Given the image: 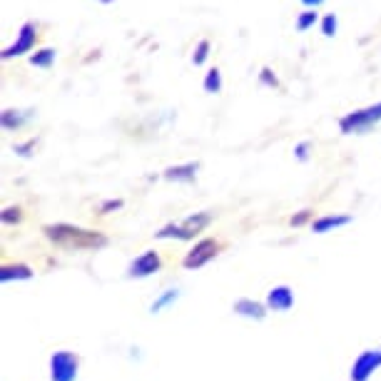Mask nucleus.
Instances as JSON below:
<instances>
[{
	"instance_id": "1",
	"label": "nucleus",
	"mask_w": 381,
	"mask_h": 381,
	"mask_svg": "<svg viewBox=\"0 0 381 381\" xmlns=\"http://www.w3.org/2000/svg\"><path fill=\"white\" fill-rule=\"evenodd\" d=\"M45 232L52 242L62 244V247L90 249V247H103L105 244V237H100V234L88 232V229H75V227H67V224L47 227Z\"/></svg>"
},
{
	"instance_id": "2",
	"label": "nucleus",
	"mask_w": 381,
	"mask_h": 381,
	"mask_svg": "<svg viewBox=\"0 0 381 381\" xmlns=\"http://www.w3.org/2000/svg\"><path fill=\"white\" fill-rule=\"evenodd\" d=\"M379 123H381V103L371 105V108H366V110H356V113L341 118L339 127H341V132H359L361 135Z\"/></svg>"
},
{
	"instance_id": "3",
	"label": "nucleus",
	"mask_w": 381,
	"mask_h": 381,
	"mask_svg": "<svg viewBox=\"0 0 381 381\" xmlns=\"http://www.w3.org/2000/svg\"><path fill=\"white\" fill-rule=\"evenodd\" d=\"M35 42H38V25L33 21H25L21 25V30H18L16 42L3 50V60H11V57H18L23 52H30L35 47Z\"/></svg>"
},
{
	"instance_id": "4",
	"label": "nucleus",
	"mask_w": 381,
	"mask_h": 381,
	"mask_svg": "<svg viewBox=\"0 0 381 381\" xmlns=\"http://www.w3.org/2000/svg\"><path fill=\"white\" fill-rule=\"evenodd\" d=\"M75 369H78V361L72 359L70 354H65V351L52 356V379L55 381H72L75 379Z\"/></svg>"
},
{
	"instance_id": "5",
	"label": "nucleus",
	"mask_w": 381,
	"mask_h": 381,
	"mask_svg": "<svg viewBox=\"0 0 381 381\" xmlns=\"http://www.w3.org/2000/svg\"><path fill=\"white\" fill-rule=\"evenodd\" d=\"M217 254V244L212 242V239H205V242H200L195 249H192V254L185 259V267H202L205 262H210L212 257Z\"/></svg>"
},
{
	"instance_id": "6",
	"label": "nucleus",
	"mask_w": 381,
	"mask_h": 381,
	"mask_svg": "<svg viewBox=\"0 0 381 381\" xmlns=\"http://www.w3.org/2000/svg\"><path fill=\"white\" fill-rule=\"evenodd\" d=\"M379 364H381V351H376V354H374V351H366V354L356 361L354 371H351V379H354V381H366V376H369Z\"/></svg>"
},
{
	"instance_id": "7",
	"label": "nucleus",
	"mask_w": 381,
	"mask_h": 381,
	"mask_svg": "<svg viewBox=\"0 0 381 381\" xmlns=\"http://www.w3.org/2000/svg\"><path fill=\"white\" fill-rule=\"evenodd\" d=\"M157 267H160V259H157V254L147 252L132 264V274H135V277H147V274H152Z\"/></svg>"
},
{
	"instance_id": "8",
	"label": "nucleus",
	"mask_w": 381,
	"mask_h": 381,
	"mask_svg": "<svg viewBox=\"0 0 381 381\" xmlns=\"http://www.w3.org/2000/svg\"><path fill=\"white\" fill-rule=\"evenodd\" d=\"M269 307L272 309H289L292 307V292H289L287 287H279V289H272V294H269Z\"/></svg>"
},
{
	"instance_id": "9",
	"label": "nucleus",
	"mask_w": 381,
	"mask_h": 381,
	"mask_svg": "<svg viewBox=\"0 0 381 381\" xmlns=\"http://www.w3.org/2000/svg\"><path fill=\"white\" fill-rule=\"evenodd\" d=\"M197 172V162H187V165H180V167H170L165 172L167 180H192Z\"/></svg>"
},
{
	"instance_id": "10",
	"label": "nucleus",
	"mask_w": 381,
	"mask_h": 381,
	"mask_svg": "<svg viewBox=\"0 0 381 381\" xmlns=\"http://www.w3.org/2000/svg\"><path fill=\"white\" fill-rule=\"evenodd\" d=\"M52 62H55V50H52V47H42V50L30 55L33 67H52Z\"/></svg>"
},
{
	"instance_id": "11",
	"label": "nucleus",
	"mask_w": 381,
	"mask_h": 381,
	"mask_svg": "<svg viewBox=\"0 0 381 381\" xmlns=\"http://www.w3.org/2000/svg\"><path fill=\"white\" fill-rule=\"evenodd\" d=\"M317 23H319V16H317L314 11H302L297 16V21H294V28H297L299 33H307L309 28H314Z\"/></svg>"
},
{
	"instance_id": "12",
	"label": "nucleus",
	"mask_w": 381,
	"mask_h": 381,
	"mask_svg": "<svg viewBox=\"0 0 381 381\" xmlns=\"http://www.w3.org/2000/svg\"><path fill=\"white\" fill-rule=\"evenodd\" d=\"M319 30L324 38H334L336 30H339V18H336V13H326L324 18L319 21Z\"/></svg>"
},
{
	"instance_id": "13",
	"label": "nucleus",
	"mask_w": 381,
	"mask_h": 381,
	"mask_svg": "<svg viewBox=\"0 0 381 381\" xmlns=\"http://www.w3.org/2000/svg\"><path fill=\"white\" fill-rule=\"evenodd\" d=\"M28 118H30V115H21L18 110H6V113H3V127H6V130L21 127Z\"/></svg>"
},
{
	"instance_id": "14",
	"label": "nucleus",
	"mask_w": 381,
	"mask_h": 381,
	"mask_svg": "<svg viewBox=\"0 0 381 381\" xmlns=\"http://www.w3.org/2000/svg\"><path fill=\"white\" fill-rule=\"evenodd\" d=\"M349 222V217H322L319 222H314V232H326L331 227H341Z\"/></svg>"
},
{
	"instance_id": "15",
	"label": "nucleus",
	"mask_w": 381,
	"mask_h": 381,
	"mask_svg": "<svg viewBox=\"0 0 381 381\" xmlns=\"http://www.w3.org/2000/svg\"><path fill=\"white\" fill-rule=\"evenodd\" d=\"M205 90H207V93H220V90H222V72L217 70V67H212V70L207 72Z\"/></svg>"
},
{
	"instance_id": "16",
	"label": "nucleus",
	"mask_w": 381,
	"mask_h": 381,
	"mask_svg": "<svg viewBox=\"0 0 381 381\" xmlns=\"http://www.w3.org/2000/svg\"><path fill=\"white\" fill-rule=\"evenodd\" d=\"M210 40H200L197 42V47H195V52H192V62L195 65H205L207 62V57H210Z\"/></svg>"
},
{
	"instance_id": "17",
	"label": "nucleus",
	"mask_w": 381,
	"mask_h": 381,
	"mask_svg": "<svg viewBox=\"0 0 381 381\" xmlns=\"http://www.w3.org/2000/svg\"><path fill=\"white\" fill-rule=\"evenodd\" d=\"M237 309H239V312L247 309V312H244V314H254V317H262V314H264L259 304H249V302H239V304H237Z\"/></svg>"
},
{
	"instance_id": "18",
	"label": "nucleus",
	"mask_w": 381,
	"mask_h": 381,
	"mask_svg": "<svg viewBox=\"0 0 381 381\" xmlns=\"http://www.w3.org/2000/svg\"><path fill=\"white\" fill-rule=\"evenodd\" d=\"M13 274H16V277H30L28 267H16V269H13V267H6V269H3V279H6V282L13 277Z\"/></svg>"
},
{
	"instance_id": "19",
	"label": "nucleus",
	"mask_w": 381,
	"mask_h": 381,
	"mask_svg": "<svg viewBox=\"0 0 381 381\" xmlns=\"http://www.w3.org/2000/svg\"><path fill=\"white\" fill-rule=\"evenodd\" d=\"M259 80H262V83L264 85H269V88H277V78H274V72L272 70H269V67H264V70H262V75H259Z\"/></svg>"
},
{
	"instance_id": "20",
	"label": "nucleus",
	"mask_w": 381,
	"mask_h": 381,
	"mask_svg": "<svg viewBox=\"0 0 381 381\" xmlns=\"http://www.w3.org/2000/svg\"><path fill=\"white\" fill-rule=\"evenodd\" d=\"M297 157L299 160H307V157H309V142H299L297 144Z\"/></svg>"
},
{
	"instance_id": "21",
	"label": "nucleus",
	"mask_w": 381,
	"mask_h": 381,
	"mask_svg": "<svg viewBox=\"0 0 381 381\" xmlns=\"http://www.w3.org/2000/svg\"><path fill=\"white\" fill-rule=\"evenodd\" d=\"M299 3H302V6L307 8V11H317L319 6H324L326 0H299Z\"/></svg>"
},
{
	"instance_id": "22",
	"label": "nucleus",
	"mask_w": 381,
	"mask_h": 381,
	"mask_svg": "<svg viewBox=\"0 0 381 381\" xmlns=\"http://www.w3.org/2000/svg\"><path fill=\"white\" fill-rule=\"evenodd\" d=\"M3 220L6 222H13V220H21V215H18V210H6V215H3Z\"/></svg>"
},
{
	"instance_id": "23",
	"label": "nucleus",
	"mask_w": 381,
	"mask_h": 381,
	"mask_svg": "<svg viewBox=\"0 0 381 381\" xmlns=\"http://www.w3.org/2000/svg\"><path fill=\"white\" fill-rule=\"evenodd\" d=\"M30 149H33V142H28V144H18L16 152H21V155H30Z\"/></svg>"
},
{
	"instance_id": "24",
	"label": "nucleus",
	"mask_w": 381,
	"mask_h": 381,
	"mask_svg": "<svg viewBox=\"0 0 381 381\" xmlns=\"http://www.w3.org/2000/svg\"><path fill=\"white\" fill-rule=\"evenodd\" d=\"M120 205H123V202H120V200H118V202H108V205H105L103 210L108 212V210H115V207H120Z\"/></svg>"
},
{
	"instance_id": "25",
	"label": "nucleus",
	"mask_w": 381,
	"mask_h": 381,
	"mask_svg": "<svg viewBox=\"0 0 381 381\" xmlns=\"http://www.w3.org/2000/svg\"><path fill=\"white\" fill-rule=\"evenodd\" d=\"M304 220H307V212H304V215H299L297 220H292V222H294V224H302Z\"/></svg>"
},
{
	"instance_id": "26",
	"label": "nucleus",
	"mask_w": 381,
	"mask_h": 381,
	"mask_svg": "<svg viewBox=\"0 0 381 381\" xmlns=\"http://www.w3.org/2000/svg\"><path fill=\"white\" fill-rule=\"evenodd\" d=\"M98 3H103V6H110V3H115V0H98Z\"/></svg>"
}]
</instances>
